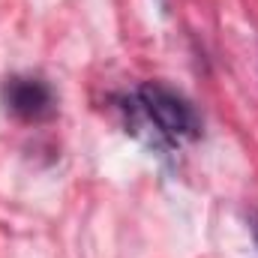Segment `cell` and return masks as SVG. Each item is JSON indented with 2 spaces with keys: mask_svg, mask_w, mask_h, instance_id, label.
<instances>
[{
  "mask_svg": "<svg viewBox=\"0 0 258 258\" xmlns=\"http://www.w3.org/2000/svg\"><path fill=\"white\" fill-rule=\"evenodd\" d=\"M252 237H255V243H258V216L252 219Z\"/></svg>",
  "mask_w": 258,
  "mask_h": 258,
  "instance_id": "3957f363",
  "label": "cell"
},
{
  "mask_svg": "<svg viewBox=\"0 0 258 258\" xmlns=\"http://www.w3.org/2000/svg\"><path fill=\"white\" fill-rule=\"evenodd\" d=\"M135 105H138L144 123L156 129L159 141L177 144V141L195 138L201 132V120L189 105V99H183L177 90H171L159 81H144L135 93Z\"/></svg>",
  "mask_w": 258,
  "mask_h": 258,
  "instance_id": "6da1fadb",
  "label": "cell"
},
{
  "mask_svg": "<svg viewBox=\"0 0 258 258\" xmlns=\"http://www.w3.org/2000/svg\"><path fill=\"white\" fill-rule=\"evenodd\" d=\"M3 105L9 114H15L18 120L36 123V120H48L57 111V99L48 81L36 78V75H12L3 81Z\"/></svg>",
  "mask_w": 258,
  "mask_h": 258,
  "instance_id": "7a4b0ae2",
  "label": "cell"
}]
</instances>
